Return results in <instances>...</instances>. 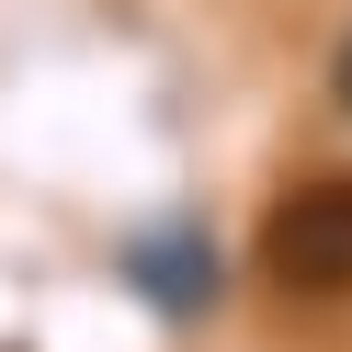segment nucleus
<instances>
[{
	"instance_id": "nucleus-1",
	"label": "nucleus",
	"mask_w": 352,
	"mask_h": 352,
	"mask_svg": "<svg viewBox=\"0 0 352 352\" xmlns=\"http://www.w3.org/2000/svg\"><path fill=\"white\" fill-rule=\"evenodd\" d=\"M261 273H273L284 296H352V170L296 182L261 216Z\"/></svg>"
},
{
	"instance_id": "nucleus-2",
	"label": "nucleus",
	"mask_w": 352,
	"mask_h": 352,
	"mask_svg": "<svg viewBox=\"0 0 352 352\" xmlns=\"http://www.w3.org/2000/svg\"><path fill=\"white\" fill-rule=\"evenodd\" d=\"M125 273H137V284H148V307H170V318L216 296V250H205V228H193V216L137 228V239H125Z\"/></svg>"
},
{
	"instance_id": "nucleus-3",
	"label": "nucleus",
	"mask_w": 352,
	"mask_h": 352,
	"mask_svg": "<svg viewBox=\"0 0 352 352\" xmlns=\"http://www.w3.org/2000/svg\"><path fill=\"white\" fill-rule=\"evenodd\" d=\"M329 91H341V102H352V34H341V57H329Z\"/></svg>"
}]
</instances>
